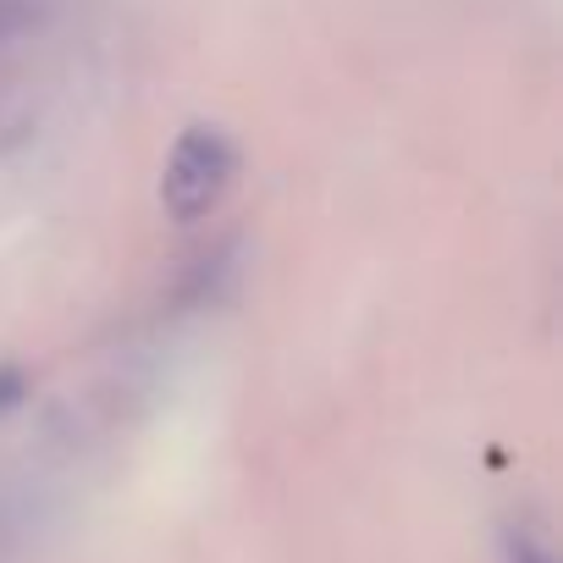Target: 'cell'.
Wrapping results in <instances>:
<instances>
[{
	"label": "cell",
	"mask_w": 563,
	"mask_h": 563,
	"mask_svg": "<svg viewBox=\"0 0 563 563\" xmlns=\"http://www.w3.org/2000/svg\"><path fill=\"white\" fill-rule=\"evenodd\" d=\"M29 29V0H0V45H12Z\"/></svg>",
	"instance_id": "3957f363"
},
{
	"label": "cell",
	"mask_w": 563,
	"mask_h": 563,
	"mask_svg": "<svg viewBox=\"0 0 563 563\" xmlns=\"http://www.w3.org/2000/svg\"><path fill=\"white\" fill-rule=\"evenodd\" d=\"M238 177V144L221 133V128H188L172 155H166V172H161V205L177 216V221H205L227 188Z\"/></svg>",
	"instance_id": "6da1fadb"
},
{
	"label": "cell",
	"mask_w": 563,
	"mask_h": 563,
	"mask_svg": "<svg viewBox=\"0 0 563 563\" xmlns=\"http://www.w3.org/2000/svg\"><path fill=\"white\" fill-rule=\"evenodd\" d=\"M23 398H29V371H23V365H12V360H0V415L18 409Z\"/></svg>",
	"instance_id": "7a4b0ae2"
}]
</instances>
